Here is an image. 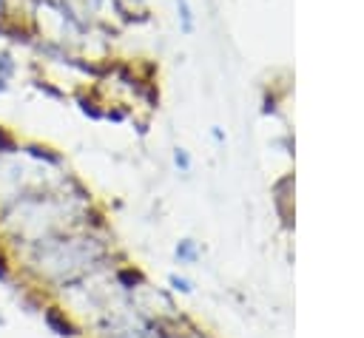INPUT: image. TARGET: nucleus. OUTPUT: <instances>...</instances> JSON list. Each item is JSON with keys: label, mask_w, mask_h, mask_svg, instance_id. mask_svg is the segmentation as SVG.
<instances>
[{"label": "nucleus", "mask_w": 364, "mask_h": 338, "mask_svg": "<svg viewBox=\"0 0 364 338\" xmlns=\"http://www.w3.org/2000/svg\"><path fill=\"white\" fill-rule=\"evenodd\" d=\"M176 6L182 12V18H186V29H191V9H188V0H176Z\"/></svg>", "instance_id": "nucleus-1"}]
</instances>
